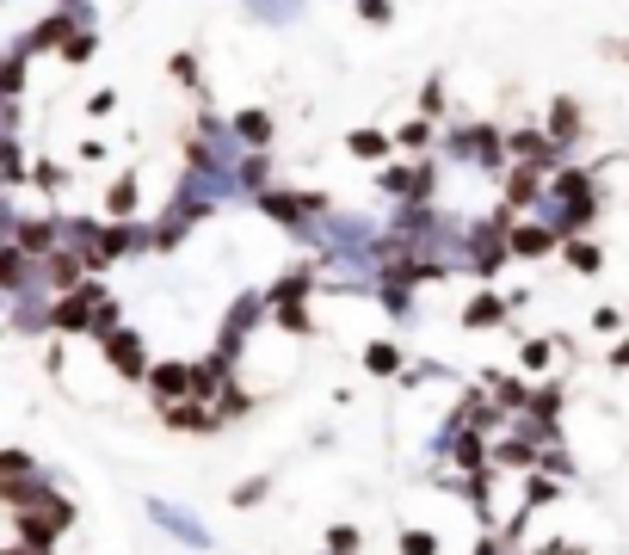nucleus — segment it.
Listing matches in <instances>:
<instances>
[{
    "label": "nucleus",
    "mask_w": 629,
    "mask_h": 555,
    "mask_svg": "<svg viewBox=\"0 0 629 555\" xmlns=\"http://www.w3.org/2000/svg\"><path fill=\"white\" fill-rule=\"evenodd\" d=\"M253 210L272 222V229H284L290 241L303 247H321V216L333 210L327 192H296V185H266V192L253 198Z\"/></svg>",
    "instance_id": "1"
},
{
    "label": "nucleus",
    "mask_w": 629,
    "mask_h": 555,
    "mask_svg": "<svg viewBox=\"0 0 629 555\" xmlns=\"http://www.w3.org/2000/svg\"><path fill=\"white\" fill-rule=\"evenodd\" d=\"M432 161H463V167H475V173L500 179V173H506V130H500L494 118H463V124H451V130H438V155H432Z\"/></svg>",
    "instance_id": "2"
},
{
    "label": "nucleus",
    "mask_w": 629,
    "mask_h": 555,
    "mask_svg": "<svg viewBox=\"0 0 629 555\" xmlns=\"http://www.w3.org/2000/svg\"><path fill=\"white\" fill-rule=\"evenodd\" d=\"M506 229H512V210H506V204H494L481 222H463V266H457V272H469L475 284H494V278L512 266Z\"/></svg>",
    "instance_id": "3"
},
{
    "label": "nucleus",
    "mask_w": 629,
    "mask_h": 555,
    "mask_svg": "<svg viewBox=\"0 0 629 555\" xmlns=\"http://www.w3.org/2000/svg\"><path fill=\"white\" fill-rule=\"evenodd\" d=\"M93 346H99V358H105V370H111V377H118V383H130V389H142L148 364H155V358H148V340H142V327L118 321L111 333H99Z\"/></svg>",
    "instance_id": "4"
},
{
    "label": "nucleus",
    "mask_w": 629,
    "mask_h": 555,
    "mask_svg": "<svg viewBox=\"0 0 629 555\" xmlns=\"http://www.w3.org/2000/svg\"><path fill=\"white\" fill-rule=\"evenodd\" d=\"M130 253H148V222L142 216H130V222H105L99 216V235L87 241V272L99 278V272H111V266H118V259H130Z\"/></svg>",
    "instance_id": "5"
},
{
    "label": "nucleus",
    "mask_w": 629,
    "mask_h": 555,
    "mask_svg": "<svg viewBox=\"0 0 629 555\" xmlns=\"http://www.w3.org/2000/svg\"><path fill=\"white\" fill-rule=\"evenodd\" d=\"M377 192L389 204H432L438 198V161L420 155V161H389L377 167Z\"/></svg>",
    "instance_id": "6"
},
{
    "label": "nucleus",
    "mask_w": 629,
    "mask_h": 555,
    "mask_svg": "<svg viewBox=\"0 0 629 555\" xmlns=\"http://www.w3.org/2000/svg\"><path fill=\"white\" fill-rule=\"evenodd\" d=\"M259 327H266V290H241L229 303V315H222V327H216V352L229 364H241V352L253 346Z\"/></svg>",
    "instance_id": "7"
},
{
    "label": "nucleus",
    "mask_w": 629,
    "mask_h": 555,
    "mask_svg": "<svg viewBox=\"0 0 629 555\" xmlns=\"http://www.w3.org/2000/svg\"><path fill=\"white\" fill-rule=\"evenodd\" d=\"M142 395L167 407V401H192V358H155L142 377Z\"/></svg>",
    "instance_id": "8"
},
{
    "label": "nucleus",
    "mask_w": 629,
    "mask_h": 555,
    "mask_svg": "<svg viewBox=\"0 0 629 555\" xmlns=\"http://www.w3.org/2000/svg\"><path fill=\"white\" fill-rule=\"evenodd\" d=\"M148 525H155V531H167L173 543H185V549H216V537L198 525V518L192 512H185V506H173V500H148Z\"/></svg>",
    "instance_id": "9"
},
{
    "label": "nucleus",
    "mask_w": 629,
    "mask_h": 555,
    "mask_svg": "<svg viewBox=\"0 0 629 555\" xmlns=\"http://www.w3.org/2000/svg\"><path fill=\"white\" fill-rule=\"evenodd\" d=\"M543 167H531V161H506V173H500V204L512 210V216H525V210H537L543 204Z\"/></svg>",
    "instance_id": "10"
},
{
    "label": "nucleus",
    "mask_w": 629,
    "mask_h": 555,
    "mask_svg": "<svg viewBox=\"0 0 629 555\" xmlns=\"http://www.w3.org/2000/svg\"><path fill=\"white\" fill-rule=\"evenodd\" d=\"M506 321H512V296L494 290V284H481L469 303L457 309V327H463V333H494V327H506Z\"/></svg>",
    "instance_id": "11"
},
{
    "label": "nucleus",
    "mask_w": 629,
    "mask_h": 555,
    "mask_svg": "<svg viewBox=\"0 0 629 555\" xmlns=\"http://www.w3.org/2000/svg\"><path fill=\"white\" fill-rule=\"evenodd\" d=\"M506 161H531V167L555 173L568 155H562V148H555V142L543 136V124H512V130H506Z\"/></svg>",
    "instance_id": "12"
},
{
    "label": "nucleus",
    "mask_w": 629,
    "mask_h": 555,
    "mask_svg": "<svg viewBox=\"0 0 629 555\" xmlns=\"http://www.w3.org/2000/svg\"><path fill=\"white\" fill-rule=\"evenodd\" d=\"M543 136H549V142L568 155V148L586 136V105H580L574 93H555V99L543 105Z\"/></svg>",
    "instance_id": "13"
},
{
    "label": "nucleus",
    "mask_w": 629,
    "mask_h": 555,
    "mask_svg": "<svg viewBox=\"0 0 629 555\" xmlns=\"http://www.w3.org/2000/svg\"><path fill=\"white\" fill-rule=\"evenodd\" d=\"M7 241H13L19 253H31V259L56 253V247H62V210H44V216H19L13 229H7Z\"/></svg>",
    "instance_id": "14"
},
{
    "label": "nucleus",
    "mask_w": 629,
    "mask_h": 555,
    "mask_svg": "<svg viewBox=\"0 0 629 555\" xmlns=\"http://www.w3.org/2000/svg\"><path fill=\"white\" fill-rule=\"evenodd\" d=\"M81 278H93V272H87V259L74 247H56V253L37 259V290H44V296H68Z\"/></svg>",
    "instance_id": "15"
},
{
    "label": "nucleus",
    "mask_w": 629,
    "mask_h": 555,
    "mask_svg": "<svg viewBox=\"0 0 629 555\" xmlns=\"http://www.w3.org/2000/svg\"><path fill=\"white\" fill-rule=\"evenodd\" d=\"M229 136H235V148H241V155H272V136H278V124H272V111L247 105V111H235V118H229Z\"/></svg>",
    "instance_id": "16"
},
{
    "label": "nucleus",
    "mask_w": 629,
    "mask_h": 555,
    "mask_svg": "<svg viewBox=\"0 0 629 555\" xmlns=\"http://www.w3.org/2000/svg\"><path fill=\"white\" fill-rule=\"evenodd\" d=\"M315 290H321V266H315V259H296V266H284L266 284V303H309Z\"/></svg>",
    "instance_id": "17"
},
{
    "label": "nucleus",
    "mask_w": 629,
    "mask_h": 555,
    "mask_svg": "<svg viewBox=\"0 0 629 555\" xmlns=\"http://www.w3.org/2000/svg\"><path fill=\"white\" fill-rule=\"evenodd\" d=\"M155 414H161L167 432H192V438L222 432V420H216V407H210V401H167V407H155Z\"/></svg>",
    "instance_id": "18"
},
{
    "label": "nucleus",
    "mask_w": 629,
    "mask_h": 555,
    "mask_svg": "<svg viewBox=\"0 0 629 555\" xmlns=\"http://www.w3.org/2000/svg\"><path fill=\"white\" fill-rule=\"evenodd\" d=\"M0 296H7V303H13V296H44V290H37V259L19 253L13 241L0 247Z\"/></svg>",
    "instance_id": "19"
},
{
    "label": "nucleus",
    "mask_w": 629,
    "mask_h": 555,
    "mask_svg": "<svg viewBox=\"0 0 629 555\" xmlns=\"http://www.w3.org/2000/svg\"><path fill=\"white\" fill-rule=\"evenodd\" d=\"M506 247H512V259H543V253H555L562 241H555V229L537 216V222H525V216H512V229H506Z\"/></svg>",
    "instance_id": "20"
},
{
    "label": "nucleus",
    "mask_w": 629,
    "mask_h": 555,
    "mask_svg": "<svg viewBox=\"0 0 629 555\" xmlns=\"http://www.w3.org/2000/svg\"><path fill=\"white\" fill-rule=\"evenodd\" d=\"M266 185H272V155H241V161L229 167V198H247V204H253Z\"/></svg>",
    "instance_id": "21"
},
{
    "label": "nucleus",
    "mask_w": 629,
    "mask_h": 555,
    "mask_svg": "<svg viewBox=\"0 0 629 555\" xmlns=\"http://www.w3.org/2000/svg\"><path fill=\"white\" fill-rule=\"evenodd\" d=\"M136 198H142V167H124L118 179L105 185V222H130L136 216Z\"/></svg>",
    "instance_id": "22"
},
{
    "label": "nucleus",
    "mask_w": 629,
    "mask_h": 555,
    "mask_svg": "<svg viewBox=\"0 0 629 555\" xmlns=\"http://www.w3.org/2000/svg\"><path fill=\"white\" fill-rule=\"evenodd\" d=\"M358 364H364V377H377V383H395L401 370H407V352H401L395 340H364Z\"/></svg>",
    "instance_id": "23"
},
{
    "label": "nucleus",
    "mask_w": 629,
    "mask_h": 555,
    "mask_svg": "<svg viewBox=\"0 0 629 555\" xmlns=\"http://www.w3.org/2000/svg\"><path fill=\"white\" fill-rule=\"evenodd\" d=\"M266 327L290 333V340H315V333H321V321L309 315V303H266Z\"/></svg>",
    "instance_id": "24"
},
{
    "label": "nucleus",
    "mask_w": 629,
    "mask_h": 555,
    "mask_svg": "<svg viewBox=\"0 0 629 555\" xmlns=\"http://www.w3.org/2000/svg\"><path fill=\"white\" fill-rule=\"evenodd\" d=\"M346 155L377 167V161H389V155H395V142H389V130H383V124H358V130H346Z\"/></svg>",
    "instance_id": "25"
},
{
    "label": "nucleus",
    "mask_w": 629,
    "mask_h": 555,
    "mask_svg": "<svg viewBox=\"0 0 629 555\" xmlns=\"http://www.w3.org/2000/svg\"><path fill=\"white\" fill-rule=\"evenodd\" d=\"M555 253H562V266H568L574 278H599V272H605V247L592 241V235H574V241H562Z\"/></svg>",
    "instance_id": "26"
},
{
    "label": "nucleus",
    "mask_w": 629,
    "mask_h": 555,
    "mask_svg": "<svg viewBox=\"0 0 629 555\" xmlns=\"http://www.w3.org/2000/svg\"><path fill=\"white\" fill-rule=\"evenodd\" d=\"M481 395H488V401L500 407V414L512 420V414H525V401H531V383H525V377H500V370H494V377H481Z\"/></svg>",
    "instance_id": "27"
},
{
    "label": "nucleus",
    "mask_w": 629,
    "mask_h": 555,
    "mask_svg": "<svg viewBox=\"0 0 629 555\" xmlns=\"http://www.w3.org/2000/svg\"><path fill=\"white\" fill-rule=\"evenodd\" d=\"M25 185H31V192H44V198H62L68 185H74V167H56L50 155L44 161H25Z\"/></svg>",
    "instance_id": "28"
},
{
    "label": "nucleus",
    "mask_w": 629,
    "mask_h": 555,
    "mask_svg": "<svg viewBox=\"0 0 629 555\" xmlns=\"http://www.w3.org/2000/svg\"><path fill=\"white\" fill-rule=\"evenodd\" d=\"M414 118H426V124H444L451 118V87H444V68H432L426 81H420V111Z\"/></svg>",
    "instance_id": "29"
},
{
    "label": "nucleus",
    "mask_w": 629,
    "mask_h": 555,
    "mask_svg": "<svg viewBox=\"0 0 629 555\" xmlns=\"http://www.w3.org/2000/svg\"><path fill=\"white\" fill-rule=\"evenodd\" d=\"M309 0H241V13L253 25H290V19H303Z\"/></svg>",
    "instance_id": "30"
},
{
    "label": "nucleus",
    "mask_w": 629,
    "mask_h": 555,
    "mask_svg": "<svg viewBox=\"0 0 629 555\" xmlns=\"http://www.w3.org/2000/svg\"><path fill=\"white\" fill-rule=\"evenodd\" d=\"M31 56H19V50H0V105H19V93H25V81H31Z\"/></svg>",
    "instance_id": "31"
},
{
    "label": "nucleus",
    "mask_w": 629,
    "mask_h": 555,
    "mask_svg": "<svg viewBox=\"0 0 629 555\" xmlns=\"http://www.w3.org/2000/svg\"><path fill=\"white\" fill-rule=\"evenodd\" d=\"M272 488H278L272 469H266V475H247V481H235V488H229V506H235V512H253V506L272 500Z\"/></svg>",
    "instance_id": "32"
},
{
    "label": "nucleus",
    "mask_w": 629,
    "mask_h": 555,
    "mask_svg": "<svg viewBox=\"0 0 629 555\" xmlns=\"http://www.w3.org/2000/svg\"><path fill=\"white\" fill-rule=\"evenodd\" d=\"M389 142L401 148V155H414V161H420V155H426V148L438 142V124H426V118H407L401 130H389Z\"/></svg>",
    "instance_id": "33"
},
{
    "label": "nucleus",
    "mask_w": 629,
    "mask_h": 555,
    "mask_svg": "<svg viewBox=\"0 0 629 555\" xmlns=\"http://www.w3.org/2000/svg\"><path fill=\"white\" fill-rule=\"evenodd\" d=\"M555 352H562V340H549V333H531V340L518 346V370H525V377H543Z\"/></svg>",
    "instance_id": "34"
},
{
    "label": "nucleus",
    "mask_w": 629,
    "mask_h": 555,
    "mask_svg": "<svg viewBox=\"0 0 629 555\" xmlns=\"http://www.w3.org/2000/svg\"><path fill=\"white\" fill-rule=\"evenodd\" d=\"M13 185H25V148L13 130H0V192H13Z\"/></svg>",
    "instance_id": "35"
},
{
    "label": "nucleus",
    "mask_w": 629,
    "mask_h": 555,
    "mask_svg": "<svg viewBox=\"0 0 629 555\" xmlns=\"http://www.w3.org/2000/svg\"><path fill=\"white\" fill-rule=\"evenodd\" d=\"M56 56H62L68 68H81V62H93V56H99V25H74V31H68V44H62Z\"/></svg>",
    "instance_id": "36"
},
{
    "label": "nucleus",
    "mask_w": 629,
    "mask_h": 555,
    "mask_svg": "<svg viewBox=\"0 0 629 555\" xmlns=\"http://www.w3.org/2000/svg\"><path fill=\"white\" fill-rule=\"evenodd\" d=\"M537 475H555V481L568 488V481L580 475V463H574V451H568V444H543V451H537Z\"/></svg>",
    "instance_id": "37"
},
{
    "label": "nucleus",
    "mask_w": 629,
    "mask_h": 555,
    "mask_svg": "<svg viewBox=\"0 0 629 555\" xmlns=\"http://www.w3.org/2000/svg\"><path fill=\"white\" fill-rule=\"evenodd\" d=\"M395 383H401V389H426V383H451V370H444L438 358H420V364L407 358V370H401Z\"/></svg>",
    "instance_id": "38"
},
{
    "label": "nucleus",
    "mask_w": 629,
    "mask_h": 555,
    "mask_svg": "<svg viewBox=\"0 0 629 555\" xmlns=\"http://www.w3.org/2000/svg\"><path fill=\"white\" fill-rule=\"evenodd\" d=\"M555 500H562V481H555V475H537V469H525V512L555 506Z\"/></svg>",
    "instance_id": "39"
},
{
    "label": "nucleus",
    "mask_w": 629,
    "mask_h": 555,
    "mask_svg": "<svg viewBox=\"0 0 629 555\" xmlns=\"http://www.w3.org/2000/svg\"><path fill=\"white\" fill-rule=\"evenodd\" d=\"M167 81L198 93V87H204V81H198V50H173V56H167Z\"/></svg>",
    "instance_id": "40"
},
{
    "label": "nucleus",
    "mask_w": 629,
    "mask_h": 555,
    "mask_svg": "<svg viewBox=\"0 0 629 555\" xmlns=\"http://www.w3.org/2000/svg\"><path fill=\"white\" fill-rule=\"evenodd\" d=\"M364 549V531L358 525H327V549L321 555H358Z\"/></svg>",
    "instance_id": "41"
},
{
    "label": "nucleus",
    "mask_w": 629,
    "mask_h": 555,
    "mask_svg": "<svg viewBox=\"0 0 629 555\" xmlns=\"http://www.w3.org/2000/svg\"><path fill=\"white\" fill-rule=\"evenodd\" d=\"M31 469H44V463H37L31 451H13V444H7V451H0V488L19 481V475H31Z\"/></svg>",
    "instance_id": "42"
},
{
    "label": "nucleus",
    "mask_w": 629,
    "mask_h": 555,
    "mask_svg": "<svg viewBox=\"0 0 629 555\" xmlns=\"http://www.w3.org/2000/svg\"><path fill=\"white\" fill-rule=\"evenodd\" d=\"M395 549H401V555H438V531H426V525H407Z\"/></svg>",
    "instance_id": "43"
},
{
    "label": "nucleus",
    "mask_w": 629,
    "mask_h": 555,
    "mask_svg": "<svg viewBox=\"0 0 629 555\" xmlns=\"http://www.w3.org/2000/svg\"><path fill=\"white\" fill-rule=\"evenodd\" d=\"M352 7H358V19H364V25H377V31H389V25H395V0H352Z\"/></svg>",
    "instance_id": "44"
},
{
    "label": "nucleus",
    "mask_w": 629,
    "mask_h": 555,
    "mask_svg": "<svg viewBox=\"0 0 629 555\" xmlns=\"http://www.w3.org/2000/svg\"><path fill=\"white\" fill-rule=\"evenodd\" d=\"M623 327H629V321H623V309H611V303H599V309H592V333H605V340H617Z\"/></svg>",
    "instance_id": "45"
},
{
    "label": "nucleus",
    "mask_w": 629,
    "mask_h": 555,
    "mask_svg": "<svg viewBox=\"0 0 629 555\" xmlns=\"http://www.w3.org/2000/svg\"><path fill=\"white\" fill-rule=\"evenodd\" d=\"M111 111H118V87H99L87 99V118H111Z\"/></svg>",
    "instance_id": "46"
},
{
    "label": "nucleus",
    "mask_w": 629,
    "mask_h": 555,
    "mask_svg": "<svg viewBox=\"0 0 629 555\" xmlns=\"http://www.w3.org/2000/svg\"><path fill=\"white\" fill-rule=\"evenodd\" d=\"M605 364H611V370H623V377H629V333H617V340H611Z\"/></svg>",
    "instance_id": "47"
},
{
    "label": "nucleus",
    "mask_w": 629,
    "mask_h": 555,
    "mask_svg": "<svg viewBox=\"0 0 629 555\" xmlns=\"http://www.w3.org/2000/svg\"><path fill=\"white\" fill-rule=\"evenodd\" d=\"M74 161H81V167L105 161V142H99V136H81V148H74Z\"/></svg>",
    "instance_id": "48"
},
{
    "label": "nucleus",
    "mask_w": 629,
    "mask_h": 555,
    "mask_svg": "<svg viewBox=\"0 0 629 555\" xmlns=\"http://www.w3.org/2000/svg\"><path fill=\"white\" fill-rule=\"evenodd\" d=\"M599 56H611V62L629 68V37H599Z\"/></svg>",
    "instance_id": "49"
},
{
    "label": "nucleus",
    "mask_w": 629,
    "mask_h": 555,
    "mask_svg": "<svg viewBox=\"0 0 629 555\" xmlns=\"http://www.w3.org/2000/svg\"><path fill=\"white\" fill-rule=\"evenodd\" d=\"M475 555H512V543H506L500 531H488V537H481V543H475Z\"/></svg>",
    "instance_id": "50"
},
{
    "label": "nucleus",
    "mask_w": 629,
    "mask_h": 555,
    "mask_svg": "<svg viewBox=\"0 0 629 555\" xmlns=\"http://www.w3.org/2000/svg\"><path fill=\"white\" fill-rule=\"evenodd\" d=\"M543 555H592V549H580V543H562V537H555V543H543Z\"/></svg>",
    "instance_id": "51"
},
{
    "label": "nucleus",
    "mask_w": 629,
    "mask_h": 555,
    "mask_svg": "<svg viewBox=\"0 0 629 555\" xmlns=\"http://www.w3.org/2000/svg\"><path fill=\"white\" fill-rule=\"evenodd\" d=\"M0 555H31V549H19V543H13V549H0Z\"/></svg>",
    "instance_id": "52"
},
{
    "label": "nucleus",
    "mask_w": 629,
    "mask_h": 555,
    "mask_svg": "<svg viewBox=\"0 0 629 555\" xmlns=\"http://www.w3.org/2000/svg\"><path fill=\"white\" fill-rule=\"evenodd\" d=\"M0 340H7V321H0Z\"/></svg>",
    "instance_id": "53"
},
{
    "label": "nucleus",
    "mask_w": 629,
    "mask_h": 555,
    "mask_svg": "<svg viewBox=\"0 0 629 555\" xmlns=\"http://www.w3.org/2000/svg\"><path fill=\"white\" fill-rule=\"evenodd\" d=\"M0 315H7V296H0Z\"/></svg>",
    "instance_id": "54"
},
{
    "label": "nucleus",
    "mask_w": 629,
    "mask_h": 555,
    "mask_svg": "<svg viewBox=\"0 0 629 555\" xmlns=\"http://www.w3.org/2000/svg\"><path fill=\"white\" fill-rule=\"evenodd\" d=\"M623 321H629V303H623Z\"/></svg>",
    "instance_id": "55"
},
{
    "label": "nucleus",
    "mask_w": 629,
    "mask_h": 555,
    "mask_svg": "<svg viewBox=\"0 0 629 555\" xmlns=\"http://www.w3.org/2000/svg\"><path fill=\"white\" fill-rule=\"evenodd\" d=\"M0 7H7V0H0Z\"/></svg>",
    "instance_id": "56"
}]
</instances>
